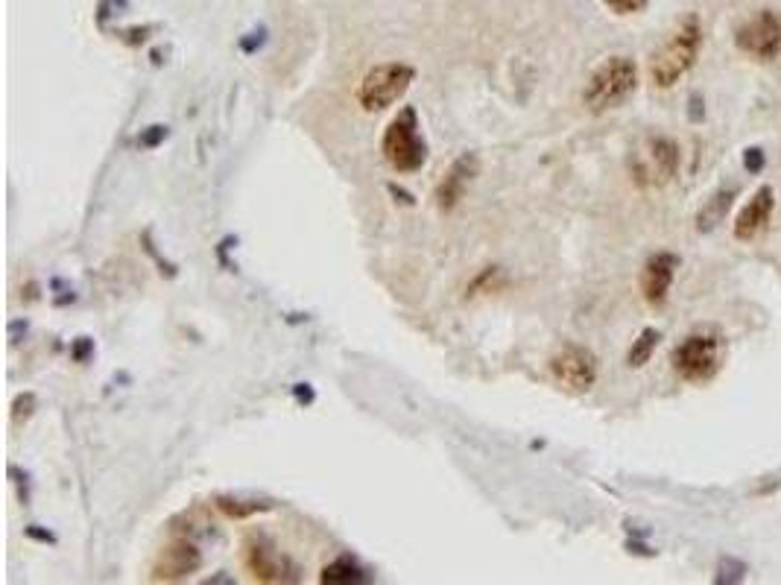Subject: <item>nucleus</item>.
Masks as SVG:
<instances>
[{"label":"nucleus","instance_id":"nucleus-1","mask_svg":"<svg viewBox=\"0 0 781 585\" xmlns=\"http://www.w3.org/2000/svg\"><path fill=\"white\" fill-rule=\"evenodd\" d=\"M700 44H703V27L697 15H688L685 21H679V27L670 33V39L653 53L650 59V77L659 88H670L679 79L691 71V65L700 56Z\"/></svg>","mask_w":781,"mask_h":585},{"label":"nucleus","instance_id":"nucleus-2","mask_svg":"<svg viewBox=\"0 0 781 585\" xmlns=\"http://www.w3.org/2000/svg\"><path fill=\"white\" fill-rule=\"evenodd\" d=\"M635 88H638L635 62L626 56H612L603 65H597L594 74L588 77L583 100L591 112H606V109H618L621 103H626Z\"/></svg>","mask_w":781,"mask_h":585},{"label":"nucleus","instance_id":"nucleus-3","mask_svg":"<svg viewBox=\"0 0 781 585\" xmlns=\"http://www.w3.org/2000/svg\"><path fill=\"white\" fill-rule=\"evenodd\" d=\"M384 158L390 161L392 170L398 173H416L428 161V144L419 132V115L413 106H404L398 115L392 117L387 132H384Z\"/></svg>","mask_w":781,"mask_h":585},{"label":"nucleus","instance_id":"nucleus-4","mask_svg":"<svg viewBox=\"0 0 781 585\" xmlns=\"http://www.w3.org/2000/svg\"><path fill=\"white\" fill-rule=\"evenodd\" d=\"M416 79V71L404 62H387V65H378L372 68L360 88H357V103L366 109V112H381V109H390L392 103H398L407 88L413 85Z\"/></svg>","mask_w":781,"mask_h":585},{"label":"nucleus","instance_id":"nucleus-5","mask_svg":"<svg viewBox=\"0 0 781 585\" xmlns=\"http://www.w3.org/2000/svg\"><path fill=\"white\" fill-rule=\"evenodd\" d=\"M629 167H632V179L641 188H662L679 170V147L670 138L653 135L632 153Z\"/></svg>","mask_w":781,"mask_h":585},{"label":"nucleus","instance_id":"nucleus-6","mask_svg":"<svg viewBox=\"0 0 781 585\" xmlns=\"http://www.w3.org/2000/svg\"><path fill=\"white\" fill-rule=\"evenodd\" d=\"M550 378L559 384V390L583 395L597 381V357L577 343H568L550 357Z\"/></svg>","mask_w":781,"mask_h":585},{"label":"nucleus","instance_id":"nucleus-7","mask_svg":"<svg viewBox=\"0 0 781 585\" xmlns=\"http://www.w3.org/2000/svg\"><path fill=\"white\" fill-rule=\"evenodd\" d=\"M717 363H720V346L708 334H694V337H688L682 346H676V351H673L676 375L682 381H691V384L708 381L717 372Z\"/></svg>","mask_w":781,"mask_h":585},{"label":"nucleus","instance_id":"nucleus-8","mask_svg":"<svg viewBox=\"0 0 781 585\" xmlns=\"http://www.w3.org/2000/svg\"><path fill=\"white\" fill-rule=\"evenodd\" d=\"M738 47L743 53L761 59V62H770L781 53V15L773 12V9H764L758 15H752L741 30H738Z\"/></svg>","mask_w":781,"mask_h":585},{"label":"nucleus","instance_id":"nucleus-9","mask_svg":"<svg viewBox=\"0 0 781 585\" xmlns=\"http://www.w3.org/2000/svg\"><path fill=\"white\" fill-rule=\"evenodd\" d=\"M243 562L249 568V574L261 583H287V580H296L290 574H296L290 568V562L275 550L264 536H249L246 545H243Z\"/></svg>","mask_w":781,"mask_h":585},{"label":"nucleus","instance_id":"nucleus-10","mask_svg":"<svg viewBox=\"0 0 781 585\" xmlns=\"http://www.w3.org/2000/svg\"><path fill=\"white\" fill-rule=\"evenodd\" d=\"M477 173H480V158L474 156V153H463V156L457 158V161L448 167V173L442 176L439 188H436V205H439V211H454V208L460 205V199L466 196V191H469V185L474 182Z\"/></svg>","mask_w":781,"mask_h":585},{"label":"nucleus","instance_id":"nucleus-11","mask_svg":"<svg viewBox=\"0 0 781 585\" xmlns=\"http://www.w3.org/2000/svg\"><path fill=\"white\" fill-rule=\"evenodd\" d=\"M199 565H202V556L191 542H173L158 553L156 565H153V580L156 583H179V580L199 571Z\"/></svg>","mask_w":781,"mask_h":585},{"label":"nucleus","instance_id":"nucleus-12","mask_svg":"<svg viewBox=\"0 0 781 585\" xmlns=\"http://www.w3.org/2000/svg\"><path fill=\"white\" fill-rule=\"evenodd\" d=\"M676 267H679V258L670 255V252H659V255H653L644 264V270H641V293H644V299L650 305H662L664 299H667Z\"/></svg>","mask_w":781,"mask_h":585},{"label":"nucleus","instance_id":"nucleus-13","mask_svg":"<svg viewBox=\"0 0 781 585\" xmlns=\"http://www.w3.org/2000/svg\"><path fill=\"white\" fill-rule=\"evenodd\" d=\"M770 214H773V188H761L758 194L743 205L741 214H738L735 237L743 240V243H746V240H755L758 234L764 232Z\"/></svg>","mask_w":781,"mask_h":585},{"label":"nucleus","instance_id":"nucleus-14","mask_svg":"<svg viewBox=\"0 0 781 585\" xmlns=\"http://www.w3.org/2000/svg\"><path fill=\"white\" fill-rule=\"evenodd\" d=\"M732 202H735V188L717 191V194L705 202L703 211L697 214V229H700V232H711V229H717V226L726 220V214H729Z\"/></svg>","mask_w":781,"mask_h":585},{"label":"nucleus","instance_id":"nucleus-15","mask_svg":"<svg viewBox=\"0 0 781 585\" xmlns=\"http://www.w3.org/2000/svg\"><path fill=\"white\" fill-rule=\"evenodd\" d=\"M322 583H366V571L352 562V559H337V562H331L325 571H322V577H319Z\"/></svg>","mask_w":781,"mask_h":585},{"label":"nucleus","instance_id":"nucleus-16","mask_svg":"<svg viewBox=\"0 0 781 585\" xmlns=\"http://www.w3.org/2000/svg\"><path fill=\"white\" fill-rule=\"evenodd\" d=\"M504 284H507V275H504V270H501V267H489V270H483V273L471 281L466 293H469V296H480V293H498Z\"/></svg>","mask_w":781,"mask_h":585},{"label":"nucleus","instance_id":"nucleus-17","mask_svg":"<svg viewBox=\"0 0 781 585\" xmlns=\"http://www.w3.org/2000/svg\"><path fill=\"white\" fill-rule=\"evenodd\" d=\"M659 346V331H653V328H647L638 340H635V346L629 349V366H644L650 357H653V351Z\"/></svg>","mask_w":781,"mask_h":585},{"label":"nucleus","instance_id":"nucleus-18","mask_svg":"<svg viewBox=\"0 0 781 585\" xmlns=\"http://www.w3.org/2000/svg\"><path fill=\"white\" fill-rule=\"evenodd\" d=\"M217 509L226 512L229 518H249L255 512L270 509V504H258V501H237V498H217Z\"/></svg>","mask_w":781,"mask_h":585},{"label":"nucleus","instance_id":"nucleus-19","mask_svg":"<svg viewBox=\"0 0 781 585\" xmlns=\"http://www.w3.org/2000/svg\"><path fill=\"white\" fill-rule=\"evenodd\" d=\"M650 0H606V6L618 15H635L647 6Z\"/></svg>","mask_w":781,"mask_h":585},{"label":"nucleus","instance_id":"nucleus-20","mask_svg":"<svg viewBox=\"0 0 781 585\" xmlns=\"http://www.w3.org/2000/svg\"><path fill=\"white\" fill-rule=\"evenodd\" d=\"M761 164H764L761 150H746V167H749V170H758Z\"/></svg>","mask_w":781,"mask_h":585}]
</instances>
